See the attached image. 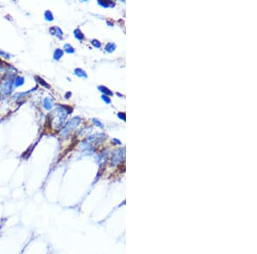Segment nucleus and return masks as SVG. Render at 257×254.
<instances>
[{
  "instance_id": "5",
  "label": "nucleus",
  "mask_w": 257,
  "mask_h": 254,
  "mask_svg": "<svg viewBox=\"0 0 257 254\" xmlns=\"http://www.w3.org/2000/svg\"><path fill=\"white\" fill-rule=\"evenodd\" d=\"M24 77L22 76H17L16 79H15V81H14V84L16 87H20V86H22L24 84Z\"/></svg>"
},
{
  "instance_id": "14",
  "label": "nucleus",
  "mask_w": 257,
  "mask_h": 254,
  "mask_svg": "<svg viewBox=\"0 0 257 254\" xmlns=\"http://www.w3.org/2000/svg\"><path fill=\"white\" fill-rule=\"evenodd\" d=\"M92 45L94 46V47H96V48H99L100 47V43H99V41H98L97 39H93L92 40Z\"/></svg>"
},
{
  "instance_id": "20",
  "label": "nucleus",
  "mask_w": 257,
  "mask_h": 254,
  "mask_svg": "<svg viewBox=\"0 0 257 254\" xmlns=\"http://www.w3.org/2000/svg\"><path fill=\"white\" fill-rule=\"evenodd\" d=\"M3 71H4V68H3V67H2V66L0 65V74H1V73H2Z\"/></svg>"
},
{
  "instance_id": "2",
  "label": "nucleus",
  "mask_w": 257,
  "mask_h": 254,
  "mask_svg": "<svg viewBox=\"0 0 257 254\" xmlns=\"http://www.w3.org/2000/svg\"><path fill=\"white\" fill-rule=\"evenodd\" d=\"M80 123H81V118L80 117H75L72 118L70 121L68 122V123L65 125V127L63 128V130L61 132V136L66 137L67 135H69V134L73 129H75L79 125Z\"/></svg>"
},
{
  "instance_id": "17",
  "label": "nucleus",
  "mask_w": 257,
  "mask_h": 254,
  "mask_svg": "<svg viewBox=\"0 0 257 254\" xmlns=\"http://www.w3.org/2000/svg\"><path fill=\"white\" fill-rule=\"evenodd\" d=\"M102 99L104 100V101H105V103H106V104H110V103H111V99H109V98H108V97H107L106 95H103V96H102Z\"/></svg>"
},
{
  "instance_id": "11",
  "label": "nucleus",
  "mask_w": 257,
  "mask_h": 254,
  "mask_svg": "<svg viewBox=\"0 0 257 254\" xmlns=\"http://www.w3.org/2000/svg\"><path fill=\"white\" fill-rule=\"evenodd\" d=\"M99 89L102 93H104L105 95H112L111 91H110L107 87H103V86H100V87H99Z\"/></svg>"
},
{
  "instance_id": "9",
  "label": "nucleus",
  "mask_w": 257,
  "mask_h": 254,
  "mask_svg": "<svg viewBox=\"0 0 257 254\" xmlns=\"http://www.w3.org/2000/svg\"><path fill=\"white\" fill-rule=\"evenodd\" d=\"M64 49V51H65L67 53H74V52H75V49L73 48V46L70 45L69 44H65Z\"/></svg>"
},
{
  "instance_id": "19",
  "label": "nucleus",
  "mask_w": 257,
  "mask_h": 254,
  "mask_svg": "<svg viewBox=\"0 0 257 254\" xmlns=\"http://www.w3.org/2000/svg\"><path fill=\"white\" fill-rule=\"evenodd\" d=\"M117 116H118V117H120V118H122L123 120H125V115H124L123 113H119Z\"/></svg>"
},
{
  "instance_id": "3",
  "label": "nucleus",
  "mask_w": 257,
  "mask_h": 254,
  "mask_svg": "<svg viewBox=\"0 0 257 254\" xmlns=\"http://www.w3.org/2000/svg\"><path fill=\"white\" fill-rule=\"evenodd\" d=\"M49 32L52 35L57 36L59 39H61L62 36H63V32H62V30L58 27H50Z\"/></svg>"
},
{
  "instance_id": "1",
  "label": "nucleus",
  "mask_w": 257,
  "mask_h": 254,
  "mask_svg": "<svg viewBox=\"0 0 257 254\" xmlns=\"http://www.w3.org/2000/svg\"><path fill=\"white\" fill-rule=\"evenodd\" d=\"M14 88V81L12 79L5 78L0 82V96L6 98L12 93Z\"/></svg>"
},
{
  "instance_id": "12",
  "label": "nucleus",
  "mask_w": 257,
  "mask_h": 254,
  "mask_svg": "<svg viewBox=\"0 0 257 254\" xmlns=\"http://www.w3.org/2000/svg\"><path fill=\"white\" fill-rule=\"evenodd\" d=\"M116 48V45L113 43H108L106 45H105V51H108V52H111L113 51L114 49Z\"/></svg>"
},
{
  "instance_id": "18",
  "label": "nucleus",
  "mask_w": 257,
  "mask_h": 254,
  "mask_svg": "<svg viewBox=\"0 0 257 254\" xmlns=\"http://www.w3.org/2000/svg\"><path fill=\"white\" fill-rule=\"evenodd\" d=\"M0 56H3L5 58H10V55L8 53H6V52H4V51H0Z\"/></svg>"
},
{
  "instance_id": "10",
  "label": "nucleus",
  "mask_w": 257,
  "mask_h": 254,
  "mask_svg": "<svg viewBox=\"0 0 257 254\" xmlns=\"http://www.w3.org/2000/svg\"><path fill=\"white\" fill-rule=\"evenodd\" d=\"M74 33H75V38H77L79 40H81V39H84V35H83V33L81 32L80 29H75V32H74Z\"/></svg>"
},
{
  "instance_id": "15",
  "label": "nucleus",
  "mask_w": 257,
  "mask_h": 254,
  "mask_svg": "<svg viewBox=\"0 0 257 254\" xmlns=\"http://www.w3.org/2000/svg\"><path fill=\"white\" fill-rule=\"evenodd\" d=\"M98 3L103 7H108L111 4L110 2H107V1H98Z\"/></svg>"
},
{
  "instance_id": "16",
  "label": "nucleus",
  "mask_w": 257,
  "mask_h": 254,
  "mask_svg": "<svg viewBox=\"0 0 257 254\" xmlns=\"http://www.w3.org/2000/svg\"><path fill=\"white\" fill-rule=\"evenodd\" d=\"M93 123H95V124H96L97 126H99V128H103V125H102V123H101L100 122H99L97 119L93 118Z\"/></svg>"
},
{
  "instance_id": "21",
  "label": "nucleus",
  "mask_w": 257,
  "mask_h": 254,
  "mask_svg": "<svg viewBox=\"0 0 257 254\" xmlns=\"http://www.w3.org/2000/svg\"><path fill=\"white\" fill-rule=\"evenodd\" d=\"M2 228H3V224H2V223H0V230L2 229Z\"/></svg>"
},
{
  "instance_id": "6",
  "label": "nucleus",
  "mask_w": 257,
  "mask_h": 254,
  "mask_svg": "<svg viewBox=\"0 0 257 254\" xmlns=\"http://www.w3.org/2000/svg\"><path fill=\"white\" fill-rule=\"evenodd\" d=\"M63 56H64V51L61 49H57L55 51H54L53 58H54L55 60H59Z\"/></svg>"
},
{
  "instance_id": "4",
  "label": "nucleus",
  "mask_w": 257,
  "mask_h": 254,
  "mask_svg": "<svg viewBox=\"0 0 257 254\" xmlns=\"http://www.w3.org/2000/svg\"><path fill=\"white\" fill-rule=\"evenodd\" d=\"M43 105H44V107H45L46 110L51 111L52 109V106H53V99H52L51 97H46V99H44Z\"/></svg>"
},
{
  "instance_id": "8",
  "label": "nucleus",
  "mask_w": 257,
  "mask_h": 254,
  "mask_svg": "<svg viewBox=\"0 0 257 254\" xmlns=\"http://www.w3.org/2000/svg\"><path fill=\"white\" fill-rule=\"evenodd\" d=\"M45 19H46L47 22H52V21H53L54 17H53L52 13L51 12L50 10H46V11L45 12Z\"/></svg>"
},
{
  "instance_id": "13",
  "label": "nucleus",
  "mask_w": 257,
  "mask_h": 254,
  "mask_svg": "<svg viewBox=\"0 0 257 254\" xmlns=\"http://www.w3.org/2000/svg\"><path fill=\"white\" fill-rule=\"evenodd\" d=\"M35 80H36L40 85H42V86H44L45 87H46V88H50V86L46 82V81H44V80H42L40 77H39V76H35Z\"/></svg>"
},
{
  "instance_id": "7",
  "label": "nucleus",
  "mask_w": 257,
  "mask_h": 254,
  "mask_svg": "<svg viewBox=\"0 0 257 254\" xmlns=\"http://www.w3.org/2000/svg\"><path fill=\"white\" fill-rule=\"evenodd\" d=\"M75 74H76L77 76H79V77H85V78L87 77V74H86L85 71L83 69H81V68H75Z\"/></svg>"
}]
</instances>
